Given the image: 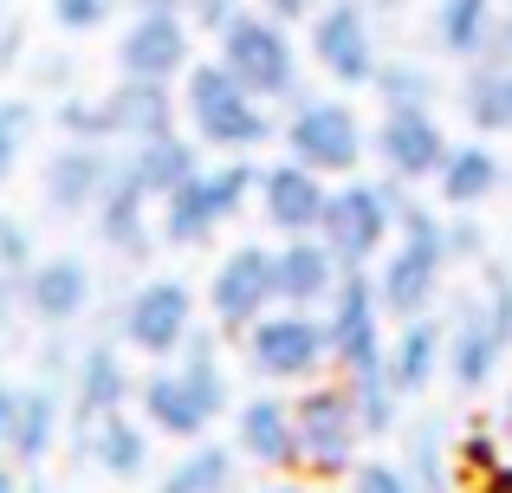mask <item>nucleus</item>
<instances>
[{"label": "nucleus", "mask_w": 512, "mask_h": 493, "mask_svg": "<svg viewBox=\"0 0 512 493\" xmlns=\"http://www.w3.org/2000/svg\"><path fill=\"white\" fill-rule=\"evenodd\" d=\"M182 124L195 143L221 156H253L260 143H273V104H260L221 59H195L182 72Z\"/></svg>", "instance_id": "obj_1"}, {"label": "nucleus", "mask_w": 512, "mask_h": 493, "mask_svg": "<svg viewBox=\"0 0 512 493\" xmlns=\"http://www.w3.org/2000/svg\"><path fill=\"white\" fill-rule=\"evenodd\" d=\"M512 351V273L506 266H487L480 292H461L448 318V370L441 377L461 396H480L493 377H500Z\"/></svg>", "instance_id": "obj_2"}, {"label": "nucleus", "mask_w": 512, "mask_h": 493, "mask_svg": "<svg viewBox=\"0 0 512 493\" xmlns=\"http://www.w3.org/2000/svg\"><path fill=\"white\" fill-rule=\"evenodd\" d=\"M253 189H260V169L247 163V156H227V163H201L195 176L182 182V189L163 202V215H156V234H163V247L188 253V247H208L214 234L227 228V221L240 215V208L253 202Z\"/></svg>", "instance_id": "obj_3"}, {"label": "nucleus", "mask_w": 512, "mask_h": 493, "mask_svg": "<svg viewBox=\"0 0 512 493\" xmlns=\"http://www.w3.org/2000/svg\"><path fill=\"white\" fill-rule=\"evenodd\" d=\"M214 46H221V65L260 104H292L299 98V46H292L286 20H273V13H260V7H240L234 20L221 26Z\"/></svg>", "instance_id": "obj_4"}, {"label": "nucleus", "mask_w": 512, "mask_h": 493, "mask_svg": "<svg viewBox=\"0 0 512 493\" xmlns=\"http://www.w3.org/2000/svg\"><path fill=\"white\" fill-rule=\"evenodd\" d=\"M396 202H402V182L350 176L344 189H331L325 221H318V241L344 260V273H370V266L396 247Z\"/></svg>", "instance_id": "obj_5"}, {"label": "nucleus", "mask_w": 512, "mask_h": 493, "mask_svg": "<svg viewBox=\"0 0 512 493\" xmlns=\"http://www.w3.org/2000/svg\"><path fill=\"white\" fill-rule=\"evenodd\" d=\"M292 416H299V474L305 481H350L370 435H363L357 403H350L344 383H305L292 396Z\"/></svg>", "instance_id": "obj_6"}, {"label": "nucleus", "mask_w": 512, "mask_h": 493, "mask_svg": "<svg viewBox=\"0 0 512 493\" xmlns=\"http://www.w3.org/2000/svg\"><path fill=\"white\" fill-rule=\"evenodd\" d=\"M240 351H247L253 377L260 383H318V370L331 364L325 344V312H299V305H273L266 318H253L240 331Z\"/></svg>", "instance_id": "obj_7"}, {"label": "nucleus", "mask_w": 512, "mask_h": 493, "mask_svg": "<svg viewBox=\"0 0 512 493\" xmlns=\"http://www.w3.org/2000/svg\"><path fill=\"white\" fill-rule=\"evenodd\" d=\"M279 143H286L292 163L318 169V176H357L363 150H370L363 117L344 98H305V91L292 98L286 124H279Z\"/></svg>", "instance_id": "obj_8"}, {"label": "nucleus", "mask_w": 512, "mask_h": 493, "mask_svg": "<svg viewBox=\"0 0 512 493\" xmlns=\"http://www.w3.org/2000/svg\"><path fill=\"white\" fill-rule=\"evenodd\" d=\"M383 299H376V279L370 273H344L338 292L325 305V344H331V364L344 377H363V370H383L389 357V331H383Z\"/></svg>", "instance_id": "obj_9"}, {"label": "nucleus", "mask_w": 512, "mask_h": 493, "mask_svg": "<svg viewBox=\"0 0 512 493\" xmlns=\"http://www.w3.org/2000/svg\"><path fill=\"white\" fill-rule=\"evenodd\" d=\"M312 59L344 91L376 85V65H383V52H376V13L363 0H325L312 13Z\"/></svg>", "instance_id": "obj_10"}, {"label": "nucleus", "mask_w": 512, "mask_h": 493, "mask_svg": "<svg viewBox=\"0 0 512 493\" xmlns=\"http://www.w3.org/2000/svg\"><path fill=\"white\" fill-rule=\"evenodd\" d=\"M188 331H195V292H188V279H143L124 299V344L130 351L169 364L188 344Z\"/></svg>", "instance_id": "obj_11"}, {"label": "nucleus", "mask_w": 512, "mask_h": 493, "mask_svg": "<svg viewBox=\"0 0 512 493\" xmlns=\"http://www.w3.org/2000/svg\"><path fill=\"white\" fill-rule=\"evenodd\" d=\"M279 305L273 286V247H227L221 266L208 279V312L221 331H247L253 318H266Z\"/></svg>", "instance_id": "obj_12"}, {"label": "nucleus", "mask_w": 512, "mask_h": 493, "mask_svg": "<svg viewBox=\"0 0 512 493\" xmlns=\"http://www.w3.org/2000/svg\"><path fill=\"white\" fill-rule=\"evenodd\" d=\"M234 455L253 461L260 474H299V416H292V396H279L266 383L260 396L234 403Z\"/></svg>", "instance_id": "obj_13"}, {"label": "nucleus", "mask_w": 512, "mask_h": 493, "mask_svg": "<svg viewBox=\"0 0 512 493\" xmlns=\"http://www.w3.org/2000/svg\"><path fill=\"white\" fill-rule=\"evenodd\" d=\"M182 117V91L163 78H117L98 98V143H150L169 137Z\"/></svg>", "instance_id": "obj_14"}, {"label": "nucleus", "mask_w": 512, "mask_h": 493, "mask_svg": "<svg viewBox=\"0 0 512 493\" xmlns=\"http://www.w3.org/2000/svg\"><path fill=\"white\" fill-rule=\"evenodd\" d=\"M91 299H98V279H91V266L78 253H39L20 279V312L39 318L46 331L78 325L91 312Z\"/></svg>", "instance_id": "obj_15"}, {"label": "nucleus", "mask_w": 512, "mask_h": 493, "mask_svg": "<svg viewBox=\"0 0 512 493\" xmlns=\"http://www.w3.org/2000/svg\"><path fill=\"white\" fill-rule=\"evenodd\" d=\"M195 65V26H188V13H137V20L124 26V39H117V72L124 78H175Z\"/></svg>", "instance_id": "obj_16"}, {"label": "nucleus", "mask_w": 512, "mask_h": 493, "mask_svg": "<svg viewBox=\"0 0 512 493\" xmlns=\"http://www.w3.org/2000/svg\"><path fill=\"white\" fill-rule=\"evenodd\" d=\"M325 202H331V176L292 163V156L266 163V169H260V189H253V208H260V221H266L273 234H318Z\"/></svg>", "instance_id": "obj_17"}, {"label": "nucleus", "mask_w": 512, "mask_h": 493, "mask_svg": "<svg viewBox=\"0 0 512 493\" xmlns=\"http://www.w3.org/2000/svg\"><path fill=\"white\" fill-rule=\"evenodd\" d=\"M91 221H98L104 247L124 253V260H150V253L163 247V234H156V202H150V189L130 176V156H117V163H111V182H104Z\"/></svg>", "instance_id": "obj_18"}, {"label": "nucleus", "mask_w": 512, "mask_h": 493, "mask_svg": "<svg viewBox=\"0 0 512 493\" xmlns=\"http://www.w3.org/2000/svg\"><path fill=\"white\" fill-rule=\"evenodd\" d=\"M441 273H448V253L441 247H422V241H396L376 260V299H383V312L396 318H422V312H435V299H441Z\"/></svg>", "instance_id": "obj_19"}, {"label": "nucleus", "mask_w": 512, "mask_h": 493, "mask_svg": "<svg viewBox=\"0 0 512 493\" xmlns=\"http://www.w3.org/2000/svg\"><path fill=\"white\" fill-rule=\"evenodd\" d=\"M137 416L150 422L163 442H201V435L221 422L208 409V396L182 377V364H156L150 377H137Z\"/></svg>", "instance_id": "obj_20"}, {"label": "nucleus", "mask_w": 512, "mask_h": 493, "mask_svg": "<svg viewBox=\"0 0 512 493\" xmlns=\"http://www.w3.org/2000/svg\"><path fill=\"white\" fill-rule=\"evenodd\" d=\"M376 156H383L389 182H435V169L448 163V130L435 124V111H383L376 124Z\"/></svg>", "instance_id": "obj_21"}, {"label": "nucleus", "mask_w": 512, "mask_h": 493, "mask_svg": "<svg viewBox=\"0 0 512 493\" xmlns=\"http://www.w3.org/2000/svg\"><path fill=\"white\" fill-rule=\"evenodd\" d=\"M344 279V260L331 253L318 234H286L273 247V286H279V305H299V312H325L331 292Z\"/></svg>", "instance_id": "obj_22"}, {"label": "nucleus", "mask_w": 512, "mask_h": 493, "mask_svg": "<svg viewBox=\"0 0 512 493\" xmlns=\"http://www.w3.org/2000/svg\"><path fill=\"white\" fill-rule=\"evenodd\" d=\"M111 163H117V150L65 137L59 150L46 156V176H39L46 208H52V215H91V208H98V195H104V182H111Z\"/></svg>", "instance_id": "obj_23"}, {"label": "nucleus", "mask_w": 512, "mask_h": 493, "mask_svg": "<svg viewBox=\"0 0 512 493\" xmlns=\"http://www.w3.org/2000/svg\"><path fill=\"white\" fill-rule=\"evenodd\" d=\"M150 435L156 429L137 409H117V416L78 422V455L98 474H111V481H143V474H150Z\"/></svg>", "instance_id": "obj_24"}, {"label": "nucleus", "mask_w": 512, "mask_h": 493, "mask_svg": "<svg viewBox=\"0 0 512 493\" xmlns=\"http://www.w3.org/2000/svg\"><path fill=\"white\" fill-rule=\"evenodd\" d=\"M137 403V377H130L124 351L111 338L104 344H85L78 351V370H72V416L78 422H98V416H117V409Z\"/></svg>", "instance_id": "obj_25"}, {"label": "nucleus", "mask_w": 512, "mask_h": 493, "mask_svg": "<svg viewBox=\"0 0 512 493\" xmlns=\"http://www.w3.org/2000/svg\"><path fill=\"white\" fill-rule=\"evenodd\" d=\"M389 383H396L402 396H422L428 383L448 370V325H435V318H402L396 331H389V357H383Z\"/></svg>", "instance_id": "obj_26"}, {"label": "nucleus", "mask_w": 512, "mask_h": 493, "mask_svg": "<svg viewBox=\"0 0 512 493\" xmlns=\"http://www.w3.org/2000/svg\"><path fill=\"white\" fill-rule=\"evenodd\" d=\"M124 156H130V176L150 189V202H156V208H163L169 195L201 169V143H195V137H182V130H169V137H150V143H130Z\"/></svg>", "instance_id": "obj_27"}, {"label": "nucleus", "mask_w": 512, "mask_h": 493, "mask_svg": "<svg viewBox=\"0 0 512 493\" xmlns=\"http://www.w3.org/2000/svg\"><path fill=\"white\" fill-rule=\"evenodd\" d=\"M59 429H65L59 390H52V383H33V390H20V403H13L7 455L20 461V468H39V461H46L52 448H59Z\"/></svg>", "instance_id": "obj_28"}, {"label": "nucleus", "mask_w": 512, "mask_h": 493, "mask_svg": "<svg viewBox=\"0 0 512 493\" xmlns=\"http://www.w3.org/2000/svg\"><path fill=\"white\" fill-rule=\"evenodd\" d=\"M500 156L487 150V143H448V163L435 169V189L448 208H480L493 189H500Z\"/></svg>", "instance_id": "obj_29"}, {"label": "nucleus", "mask_w": 512, "mask_h": 493, "mask_svg": "<svg viewBox=\"0 0 512 493\" xmlns=\"http://www.w3.org/2000/svg\"><path fill=\"white\" fill-rule=\"evenodd\" d=\"M500 20V0H435V13H428V33H435V46L448 52V59H480V46H487V26Z\"/></svg>", "instance_id": "obj_30"}, {"label": "nucleus", "mask_w": 512, "mask_h": 493, "mask_svg": "<svg viewBox=\"0 0 512 493\" xmlns=\"http://www.w3.org/2000/svg\"><path fill=\"white\" fill-rule=\"evenodd\" d=\"M234 468H240L234 448H221V442L201 435V442H188V455H175L163 468L156 493H234Z\"/></svg>", "instance_id": "obj_31"}, {"label": "nucleus", "mask_w": 512, "mask_h": 493, "mask_svg": "<svg viewBox=\"0 0 512 493\" xmlns=\"http://www.w3.org/2000/svg\"><path fill=\"white\" fill-rule=\"evenodd\" d=\"M461 117L480 130V137H512V65L493 72V65H474L461 85Z\"/></svg>", "instance_id": "obj_32"}, {"label": "nucleus", "mask_w": 512, "mask_h": 493, "mask_svg": "<svg viewBox=\"0 0 512 493\" xmlns=\"http://www.w3.org/2000/svg\"><path fill=\"white\" fill-rule=\"evenodd\" d=\"M344 390H350V403H357V422H363V435H370V442L396 435L402 403H409V396L389 383V370H363V377H344Z\"/></svg>", "instance_id": "obj_33"}, {"label": "nucleus", "mask_w": 512, "mask_h": 493, "mask_svg": "<svg viewBox=\"0 0 512 493\" xmlns=\"http://www.w3.org/2000/svg\"><path fill=\"white\" fill-rule=\"evenodd\" d=\"M402 474L415 481V493H454V455H448V442H441L435 422H422V429L409 435V461H402Z\"/></svg>", "instance_id": "obj_34"}, {"label": "nucleus", "mask_w": 512, "mask_h": 493, "mask_svg": "<svg viewBox=\"0 0 512 493\" xmlns=\"http://www.w3.org/2000/svg\"><path fill=\"white\" fill-rule=\"evenodd\" d=\"M454 474L467 481V493H512V461L500 455L493 435H467L454 448Z\"/></svg>", "instance_id": "obj_35"}, {"label": "nucleus", "mask_w": 512, "mask_h": 493, "mask_svg": "<svg viewBox=\"0 0 512 493\" xmlns=\"http://www.w3.org/2000/svg\"><path fill=\"white\" fill-rule=\"evenodd\" d=\"M370 91L383 98V111H428V104H435V78H428L415 59L376 65V85Z\"/></svg>", "instance_id": "obj_36"}, {"label": "nucleus", "mask_w": 512, "mask_h": 493, "mask_svg": "<svg viewBox=\"0 0 512 493\" xmlns=\"http://www.w3.org/2000/svg\"><path fill=\"white\" fill-rule=\"evenodd\" d=\"M33 130H39V104L33 98H0V189H7V176L20 169Z\"/></svg>", "instance_id": "obj_37"}, {"label": "nucleus", "mask_w": 512, "mask_h": 493, "mask_svg": "<svg viewBox=\"0 0 512 493\" xmlns=\"http://www.w3.org/2000/svg\"><path fill=\"white\" fill-rule=\"evenodd\" d=\"M117 7L124 0H46L52 26H65V33H98V26H111Z\"/></svg>", "instance_id": "obj_38"}, {"label": "nucleus", "mask_w": 512, "mask_h": 493, "mask_svg": "<svg viewBox=\"0 0 512 493\" xmlns=\"http://www.w3.org/2000/svg\"><path fill=\"white\" fill-rule=\"evenodd\" d=\"M441 247H448V266L454 260H480V253H487V234H480L474 208H454V221H441Z\"/></svg>", "instance_id": "obj_39"}, {"label": "nucleus", "mask_w": 512, "mask_h": 493, "mask_svg": "<svg viewBox=\"0 0 512 493\" xmlns=\"http://www.w3.org/2000/svg\"><path fill=\"white\" fill-rule=\"evenodd\" d=\"M350 493H415V481L396 461H357L350 468Z\"/></svg>", "instance_id": "obj_40"}, {"label": "nucleus", "mask_w": 512, "mask_h": 493, "mask_svg": "<svg viewBox=\"0 0 512 493\" xmlns=\"http://www.w3.org/2000/svg\"><path fill=\"white\" fill-rule=\"evenodd\" d=\"M39 253H33V234H26V221H13V215H0V266H7L13 279H26V266H33Z\"/></svg>", "instance_id": "obj_41"}, {"label": "nucleus", "mask_w": 512, "mask_h": 493, "mask_svg": "<svg viewBox=\"0 0 512 493\" xmlns=\"http://www.w3.org/2000/svg\"><path fill=\"white\" fill-rule=\"evenodd\" d=\"M59 130L78 143H98V98H65L59 104Z\"/></svg>", "instance_id": "obj_42"}, {"label": "nucleus", "mask_w": 512, "mask_h": 493, "mask_svg": "<svg viewBox=\"0 0 512 493\" xmlns=\"http://www.w3.org/2000/svg\"><path fill=\"white\" fill-rule=\"evenodd\" d=\"M182 13H188V26H195V33H214V39H221V26L240 13V0H188Z\"/></svg>", "instance_id": "obj_43"}, {"label": "nucleus", "mask_w": 512, "mask_h": 493, "mask_svg": "<svg viewBox=\"0 0 512 493\" xmlns=\"http://www.w3.org/2000/svg\"><path fill=\"white\" fill-rule=\"evenodd\" d=\"M474 65H493V72H506V65H512V13H500V20L487 26V46H480Z\"/></svg>", "instance_id": "obj_44"}, {"label": "nucleus", "mask_w": 512, "mask_h": 493, "mask_svg": "<svg viewBox=\"0 0 512 493\" xmlns=\"http://www.w3.org/2000/svg\"><path fill=\"white\" fill-rule=\"evenodd\" d=\"M253 7H260V13H273V20H312V13H318V0H253Z\"/></svg>", "instance_id": "obj_45"}, {"label": "nucleus", "mask_w": 512, "mask_h": 493, "mask_svg": "<svg viewBox=\"0 0 512 493\" xmlns=\"http://www.w3.org/2000/svg\"><path fill=\"white\" fill-rule=\"evenodd\" d=\"M13 305H20V279H13L7 266H0V331L13 325Z\"/></svg>", "instance_id": "obj_46"}, {"label": "nucleus", "mask_w": 512, "mask_h": 493, "mask_svg": "<svg viewBox=\"0 0 512 493\" xmlns=\"http://www.w3.org/2000/svg\"><path fill=\"white\" fill-rule=\"evenodd\" d=\"M13 403H20V390L0 383V448H7V429H13Z\"/></svg>", "instance_id": "obj_47"}, {"label": "nucleus", "mask_w": 512, "mask_h": 493, "mask_svg": "<svg viewBox=\"0 0 512 493\" xmlns=\"http://www.w3.org/2000/svg\"><path fill=\"white\" fill-rule=\"evenodd\" d=\"M130 7H137V13H182L188 0H130Z\"/></svg>", "instance_id": "obj_48"}, {"label": "nucleus", "mask_w": 512, "mask_h": 493, "mask_svg": "<svg viewBox=\"0 0 512 493\" xmlns=\"http://www.w3.org/2000/svg\"><path fill=\"white\" fill-rule=\"evenodd\" d=\"M260 493H305V487H299V481H286V474H266V487H260Z\"/></svg>", "instance_id": "obj_49"}, {"label": "nucleus", "mask_w": 512, "mask_h": 493, "mask_svg": "<svg viewBox=\"0 0 512 493\" xmlns=\"http://www.w3.org/2000/svg\"><path fill=\"white\" fill-rule=\"evenodd\" d=\"M500 435L512 442V383H506V396H500Z\"/></svg>", "instance_id": "obj_50"}, {"label": "nucleus", "mask_w": 512, "mask_h": 493, "mask_svg": "<svg viewBox=\"0 0 512 493\" xmlns=\"http://www.w3.org/2000/svg\"><path fill=\"white\" fill-rule=\"evenodd\" d=\"M0 493H26V487H20V474H13L7 461H0Z\"/></svg>", "instance_id": "obj_51"}, {"label": "nucleus", "mask_w": 512, "mask_h": 493, "mask_svg": "<svg viewBox=\"0 0 512 493\" xmlns=\"http://www.w3.org/2000/svg\"><path fill=\"white\" fill-rule=\"evenodd\" d=\"M383 7H402V0H383Z\"/></svg>", "instance_id": "obj_52"}, {"label": "nucleus", "mask_w": 512, "mask_h": 493, "mask_svg": "<svg viewBox=\"0 0 512 493\" xmlns=\"http://www.w3.org/2000/svg\"><path fill=\"white\" fill-rule=\"evenodd\" d=\"M0 7H7V0H0Z\"/></svg>", "instance_id": "obj_53"}, {"label": "nucleus", "mask_w": 512, "mask_h": 493, "mask_svg": "<svg viewBox=\"0 0 512 493\" xmlns=\"http://www.w3.org/2000/svg\"><path fill=\"white\" fill-rule=\"evenodd\" d=\"M506 7H512V0H506Z\"/></svg>", "instance_id": "obj_54"}]
</instances>
